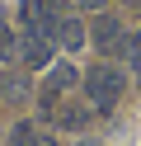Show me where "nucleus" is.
I'll return each instance as SVG.
<instances>
[{"mask_svg": "<svg viewBox=\"0 0 141 146\" xmlns=\"http://www.w3.org/2000/svg\"><path fill=\"white\" fill-rule=\"evenodd\" d=\"M38 137H42V132H38L33 123H14V132H9V146H38Z\"/></svg>", "mask_w": 141, "mask_h": 146, "instance_id": "7", "label": "nucleus"}, {"mask_svg": "<svg viewBox=\"0 0 141 146\" xmlns=\"http://www.w3.org/2000/svg\"><path fill=\"white\" fill-rule=\"evenodd\" d=\"M38 146H56V137H38Z\"/></svg>", "mask_w": 141, "mask_h": 146, "instance_id": "10", "label": "nucleus"}, {"mask_svg": "<svg viewBox=\"0 0 141 146\" xmlns=\"http://www.w3.org/2000/svg\"><path fill=\"white\" fill-rule=\"evenodd\" d=\"M75 85V66L71 61H52L47 66V80H42V113H56V104H61V94Z\"/></svg>", "mask_w": 141, "mask_h": 146, "instance_id": "2", "label": "nucleus"}, {"mask_svg": "<svg viewBox=\"0 0 141 146\" xmlns=\"http://www.w3.org/2000/svg\"><path fill=\"white\" fill-rule=\"evenodd\" d=\"M75 5H80V10H103L108 0H75Z\"/></svg>", "mask_w": 141, "mask_h": 146, "instance_id": "9", "label": "nucleus"}, {"mask_svg": "<svg viewBox=\"0 0 141 146\" xmlns=\"http://www.w3.org/2000/svg\"><path fill=\"white\" fill-rule=\"evenodd\" d=\"M85 42H89V29H85L75 14H61V24H56V47H66V52H80Z\"/></svg>", "mask_w": 141, "mask_h": 146, "instance_id": "4", "label": "nucleus"}, {"mask_svg": "<svg viewBox=\"0 0 141 146\" xmlns=\"http://www.w3.org/2000/svg\"><path fill=\"white\" fill-rule=\"evenodd\" d=\"M14 57H19V47H14V33H9L5 14H0V61H14Z\"/></svg>", "mask_w": 141, "mask_h": 146, "instance_id": "8", "label": "nucleus"}, {"mask_svg": "<svg viewBox=\"0 0 141 146\" xmlns=\"http://www.w3.org/2000/svg\"><path fill=\"white\" fill-rule=\"evenodd\" d=\"M94 42H99L103 52H127V29H122L118 19H99L94 24Z\"/></svg>", "mask_w": 141, "mask_h": 146, "instance_id": "5", "label": "nucleus"}, {"mask_svg": "<svg viewBox=\"0 0 141 146\" xmlns=\"http://www.w3.org/2000/svg\"><path fill=\"white\" fill-rule=\"evenodd\" d=\"M52 52H56V38H47V33H24V47H19V57H24L28 71H47L52 66Z\"/></svg>", "mask_w": 141, "mask_h": 146, "instance_id": "3", "label": "nucleus"}, {"mask_svg": "<svg viewBox=\"0 0 141 146\" xmlns=\"http://www.w3.org/2000/svg\"><path fill=\"white\" fill-rule=\"evenodd\" d=\"M122 85H127V80H122L118 66H108V61H103V66H89V76H85V99H89V108L108 113V108L122 99Z\"/></svg>", "mask_w": 141, "mask_h": 146, "instance_id": "1", "label": "nucleus"}, {"mask_svg": "<svg viewBox=\"0 0 141 146\" xmlns=\"http://www.w3.org/2000/svg\"><path fill=\"white\" fill-rule=\"evenodd\" d=\"M56 123L61 127H85L89 123V104H75V99L71 104H56Z\"/></svg>", "mask_w": 141, "mask_h": 146, "instance_id": "6", "label": "nucleus"}]
</instances>
